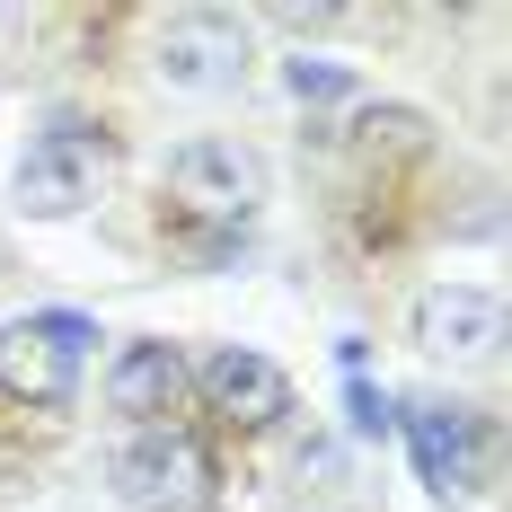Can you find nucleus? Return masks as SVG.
<instances>
[{"label": "nucleus", "instance_id": "nucleus-2", "mask_svg": "<svg viewBox=\"0 0 512 512\" xmlns=\"http://www.w3.org/2000/svg\"><path fill=\"white\" fill-rule=\"evenodd\" d=\"M115 495L133 512H204L212 504V451L186 433V424H142V433H124V451H115Z\"/></svg>", "mask_w": 512, "mask_h": 512}, {"label": "nucleus", "instance_id": "nucleus-10", "mask_svg": "<svg viewBox=\"0 0 512 512\" xmlns=\"http://www.w3.org/2000/svg\"><path fill=\"white\" fill-rule=\"evenodd\" d=\"M283 80H292V98L301 106H327V98H354V80H345V71H336V62H283Z\"/></svg>", "mask_w": 512, "mask_h": 512}, {"label": "nucleus", "instance_id": "nucleus-5", "mask_svg": "<svg viewBox=\"0 0 512 512\" xmlns=\"http://www.w3.org/2000/svg\"><path fill=\"white\" fill-rule=\"evenodd\" d=\"M195 389H204V407L221 415V424H239V433H265L274 415H292V380L256 354V345H212L204 371H195Z\"/></svg>", "mask_w": 512, "mask_h": 512}, {"label": "nucleus", "instance_id": "nucleus-11", "mask_svg": "<svg viewBox=\"0 0 512 512\" xmlns=\"http://www.w3.org/2000/svg\"><path fill=\"white\" fill-rule=\"evenodd\" d=\"M345 407H354V433H371V442L398 424V398H389V389H371L362 371H354V389H345Z\"/></svg>", "mask_w": 512, "mask_h": 512}, {"label": "nucleus", "instance_id": "nucleus-4", "mask_svg": "<svg viewBox=\"0 0 512 512\" xmlns=\"http://www.w3.org/2000/svg\"><path fill=\"white\" fill-rule=\"evenodd\" d=\"M168 195H177L186 221H204V230H239V221L265 204V159H256L248 142H221V133L177 142V151H168Z\"/></svg>", "mask_w": 512, "mask_h": 512}, {"label": "nucleus", "instance_id": "nucleus-6", "mask_svg": "<svg viewBox=\"0 0 512 512\" xmlns=\"http://www.w3.org/2000/svg\"><path fill=\"white\" fill-rule=\"evenodd\" d=\"M239 71H248V27L239 18H177L168 36H159V80L168 89H239Z\"/></svg>", "mask_w": 512, "mask_h": 512}, {"label": "nucleus", "instance_id": "nucleus-7", "mask_svg": "<svg viewBox=\"0 0 512 512\" xmlns=\"http://www.w3.org/2000/svg\"><path fill=\"white\" fill-rule=\"evenodd\" d=\"M186 380H195L186 354H177V345H159V336H142V345H124V354L106 362V407L142 433V424H168V415H177Z\"/></svg>", "mask_w": 512, "mask_h": 512}, {"label": "nucleus", "instance_id": "nucleus-12", "mask_svg": "<svg viewBox=\"0 0 512 512\" xmlns=\"http://www.w3.org/2000/svg\"><path fill=\"white\" fill-rule=\"evenodd\" d=\"M354 133H362V142H380V133H389V142H415V133H424V115H407V106H362Z\"/></svg>", "mask_w": 512, "mask_h": 512}, {"label": "nucleus", "instance_id": "nucleus-1", "mask_svg": "<svg viewBox=\"0 0 512 512\" xmlns=\"http://www.w3.org/2000/svg\"><path fill=\"white\" fill-rule=\"evenodd\" d=\"M106 159H115L106 124L53 115L45 133L27 142V159H18V212H27V221H71V212H80L89 195H98Z\"/></svg>", "mask_w": 512, "mask_h": 512}, {"label": "nucleus", "instance_id": "nucleus-9", "mask_svg": "<svg viewBox=\"0 0 512 512\" xmlns=\"http://www.w3.org/2000/svg\"><path fill=\"white\" fill-rule=\"evenodd\" d=\"M407 442H415V468H424V486L442 504L477 486V415L468 407H407Z\"/></svg>", "mask_w": 512, "mask_h": 512}, {"label": "nucleus", "instance_id": "nucleus-8", "mask_svg": "<svg viewBox=\"0 0 512 512\" xmlns=\"http://www.w3.org/2000/svg\"><path fill=\"white\" fill-rule=\"evenodd\" d=\"M415 345L424 354H495L504 345V301L477 283H433L415 301Z\"/></svg>", "mask_w": 512, "mask_h": 512}, {"label": "nucleus", "instance_id": "nucleus-3", "mask_svg": "<svg viewBox=\"0 0 512 512\" xmlns=\"http://www.w3.org/2000/svg\"><path fill=\"white\" fill-rule=\"evenodd\" d=\"M98 345V327L80 309H36V318H9L0 327V389L18 407H62L71 380H80V354Z\"/></svg>", "mask_w": 512, "mask_h": 512}]
</instances>
